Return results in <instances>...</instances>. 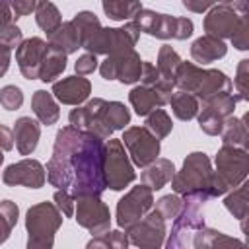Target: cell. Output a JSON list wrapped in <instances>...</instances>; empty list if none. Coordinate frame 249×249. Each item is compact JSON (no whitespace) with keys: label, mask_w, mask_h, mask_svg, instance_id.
<instances>
[{"label":"cell","mask_w":249,"mask_h":249,"mask_svg":"<svg viewBox=\"0 0 249 249\" xmlns=\"http://www.w3.org/2000/svg\"><path fill=\"white\" fill-rule=\"evenodd\" d=\"M103 163V138L68 124L54 136L53 156L47 163V179L53 187L68 191L74 198L101 195L107 189Z\"/></svg>","instance_id":"cell-1"},{"label":"cell","mask_w":249,"mask_h":249,"mask_svg":"<svg viewBox=\"0 0 249 249\" xmlns=\"http://www.w3.org/2000/svg\"><path fill=\"white\" fill-rule=\"evenodd\" d=\"M171 189L179 196H191L202 202L226 195L224 187L218 185L212 163L204 152H191L185 158L183 167L171 177Z\"/></svg>","instance_id":"cell-2"},{"label":"cell","mask_w":249,"mask_h":249,"mask_svg":"<svg viewBox=\"0 0 249 249\" xmlns=\"http://www.w3.org/2000/svg\"><path fill=\"white\" fill-rule=\"evenodd\" d=\"M62 226V212L54 202L33 204L25 214L27 249H51L54 245V233Z\"/></svg>","instance_id":"cell-3"},{"label":"cell","mask_w":249,"mask_h":249,"mask_svg":"<svg viewBox=\"0 0 249 249\" xmlns=\"http://www.w3.org/2000/svg\"><path fill=\"white\" fill-rule=\"evenodd\" d=\"M132 23L140 29V33H148L152 37L158 39H187L193 35V21L189 18H179V16H169V14H160L148 8H140L134 18Z\"/></svg>","instance_id":"cell-4"},{"label":"cell","mask_w":249,"mask_h":249,"mask_svg":"<svg viewBox=\"0 0 249 249\" xmlns=\"http://www.w3.org/2000/svg\"><path fill=\"white\" fill-rule=\"evenodd\" d=\"M140 39V29L128 21L123 27H99L93 35H89L82 49L91 54H111V53H124L134 49Z\"/></svg>","instance_id":"cell-5"},{"label":"cell","mask_w":249,"mask_h":249,"mask_svg":"<svg viewBox=\"0 0 249 249\" xmlns=\"http://www.w3.org/2000/svg\"><path fill=\"white\" fill-rule=\"evenodd\" d=\"M103 171H105V183L111 191H123L136 179L134 163L124 152V144L121 140L109 138V142L105 144Z\"/></svg>","instance_id":"cell-6"},{"label":"cell","mask_w":249,"mask_h":249,"mask_svg":"<svg viewBox=\"0 0 249 249\" xmlns=\"http://www.w3.org/2000/svg\"><path fill=\"white\" fill-rule=\"evenodd\" d=\"M181 198H183V206H181L179 214L173 218V228H171V233H169L167 241H163L169 249L189 245V237L198 228L204 226L202 206L206 202H202L198 198H191V196H181Z\"/></svg>","instance_id":"cell-7"},{"label":"cell","mask_w":249,"mask_h":249,"mask_svg":"<svg viewBox=\"0 0 249 249\" xmlns=\"http://www.w3.org/2000/svg\"><path fill=\"white\" fill-rule=\"evenodd\" d=\"M216 175L224 181L228 189L237 187L245 181L249 171V154L245 148L224 144L216 154Z\"/></svg>","instance_id":"cell-8"},{"label":"cell","mask_w":249,"mask_h":249,"mask_svg":"<svg viewBox=\"0 0 249 249\" xmlns=\"http://www.w3.org/2000/svg\"><path fill=\"white\" fill-rule=\"evenodd\" d=\"M105 105H107V101L101 99V97H93L82 107L76 105V109H72L70 115H68L70 124L80 128V130L91 132V134H95L103 140H109L111 134H113V128L107 124Z\"/></svg>","instance_id":"cell-9"},{"label":"cell","mask_w":249,"mask_h":249,"mask_svg":"<svg viewBox=\"0 0 249 249\" xmlns=\"http://www.w3.org/2000/svg\"><path fill=\"white\" fill-rule=\"evenodd\" d=\"M74 216H76L78 226L86 228L91 235H99V233L107 231L111 226L109 206L99 198V195L76 196Z\"/></svg>","instance_id":"cell-10"},{"label":"cell","mask_w":249,"mask_h":249,"mask_svg":"<svg viewBox=\"0 0 249 249\" xmlns=\"http://www.w3.org/2000/svg\"><path fill=\"white\" fill-rule=\"evenodd\" d=\"M128 235V241L136 247H146V249H158L163 245L167 230H165V220L163 216L154 208H150L138 222H134L130 228L124 230Z\"/></svg>","instance_id":"cell-11"},{"label":"cell","mask_w":249,"mask_h":249,"mask_svg":"<svg viewBox=\"0 0 249 249\" xmlns=\"http://www.w3.org/2000/svg\"><path fill=\"white\" fill-rule=\"evenodd\" d=\"M99 72L105 80H119L121 84H136L142 74L140 54L134 49L124 53H111L99 64Z\"/></svg>","instance_id":"cell-12"},{"label":"cell","mask_w":249,"mask_h":249,"mask_svg":"<svg viewBox=\"0 0 249 249\" xmlns=\"http://www.w3.org/2000/svg\"><path fill=\"white\" fill-rule=\"evenodd\" d=\"M121 142L126 146L132 163L138 167H146L160 156V138L154 136L146 126L126 128Z\"/></svg>","instance_id":"cell-13"},{"label":"cell","mask_w":249,"mask_h":249,"mask_svg":"<svg viewBox=\"0 0 249 249\" xmlns=\"http://www.w3.org/2000/svg\"><path fill=\"white\" fill-rule=\"evenodd\" d=\"M154 206V195L152 189L144 183L138 187H132L119 202H117V224L121 230L130 228L134 222H138L150 208Z\"/></svg>","instance_id":"cell-14"},{"label":"cell","mask_w":249,"mask_h":249,"mask_svg":"<svg viewBox=\"0 0 249 249\" xmlns=\"http://www.w3.org/2000/svg\"><path fill=\"white\" fill-rule=\"evenodd\" d=\"M2 181L10 187L23 185L29 189H41L47 181V169L43 167L41 161L25 158L21 161L10 163L2 173Z\"/></svg>","instance_id":"cell-15"},{"label":"cell","mask_w":249,"mask_h":249,"mask_svg":"<svg viewBox=\"0 0 249 249\" xmlns=\"http://www.w3.org/2000/svg\"><path fill=\"white\" fill-rule=\"evenodd\" d=\"M245 19L247 16L237 14L230 4H218L210 8L204 18V31L206 35H214L218 39H231Z\"/></svg>","instance_id":"cell-16"},{"label":"cell","mask_w":249,"mask_h":249,"mask_svg":"<svg viewBox=\"0 0 249 249\" xmlns=\"http://www.w3.org/2000/svg\"><path fill=\"white\" fill-rule=\"evenodd\" d=\"M49 53V43L41 37L23 39L16 51V62L19 72L27 80H39V68Z\"/></svg>","instance_id":"cell-17"},{"label":"cell","mask_w":249,"mask_h":249,"mask_svg":"<svg viewBox=\"0 0 249 249\" xmlns=\"http://www.w3.org/2000/svg\"><path fill=\"white\" fill-rule=\"evenodd\" d=\"M91 93V84L88 78L78 76H66L53 84V95L62 105H80L84 103Z\"/></svg>","instance_id":"cell-18"},{"label":"cell","mask_w":249,"mask_h":249,"mask_svg":"<svg viewBox=\"0 0 249 249\" xmlns=\"http://www.w3.org/2000/svg\"><path fill=\"white\" fill-rule=\"evenodd\" d=\"M14 140H16V148L21 156H31L39 144V136H41V126L35 119L31 117H19L14 124Z\"/></svg>","instance_id":"cell-19"},{"label":"cell","mask_w":249,"mask_h":249,"mask_svg":"<svg viewBox=\"0 0 249 249\" xmlns=\"http://www.w3.org/2000/svg\"><path fill=\"white\" fill-rule=\"evenodd\" d=\"M226 53H228V45L224 43V39H218L214 35H202L191 45V56L195 62L200 64H208L218 58H224Z\"/></svg>","instance_id":"cell-20"},{"label":"cell","mask_w":249,"mask_h":249,"mask_svg":"<svg viewBox=\"0 0 249 249\" xmlns=\"http://www.w3.org/2000/svg\"><path fill=\"white\" fill-rule=\"evenodd\" d=\"M231 91V80L216 68H204V76L200 80V86L195 91V97L200 101H206L214 95L220 93H230Z\"/></svg>","instance_id":"cell-21"},{"label":"cell","mask_w":249,"mask_h":249,"mask_svg":"<svg viewBox=\"0 0 249 249\" xmlns=\"http://www.w3.org/2000/svg\"><path fill=\"white\" fill-rule=\"evenodd\" d=\"M173 173H175V165L171 160L156 158L152 163H148L144 167V171L140 173V181L146 187H150L152 191H160L171 181Z\"/></svg>","instance_id":"cell-22"},{"label":"cell","mask_w":249,"mask_h":249,"mask_svg":"<svg viewBox=\"0 0 249 249\" xmlns=\"http://www.w3.org/2000/svg\"><path fill=\"white\" fill-rule=\"evenodd\" d=\"M47 43L54 51H60L64 54H72L80 49V35H78L72 21H62L53 33L47 35Z\"/></svg>","instance_id":"cell-23"},{"label":"cell","mask_w":249,"mask_h":249,"mask_svg":"<svg viewBox=\"0 0 249 249\" xmlns=\"http://www.w3.org/2000/svg\"><path fill=\"white\" fill-rule=\"evenodd\" d=\"M247 121H249V113H245L241 119L230 115L224 119V124H222V130H220V136H222V142L224 144H230V146H239V148H245L249 146V132H247Z\"/></svg>","instance_id":"cell-24"},{"label":"cell","mask_w":249,"mask_h":249,"mask_svg":"<svg viewBox=\"0 0 249 249\" xmlns=\"http://www.w3.org/2000/svg\"><path fill=\"white\" fill-rule=\"evenodd\" d=\"M31 109L35 113V117L39 119L41 124H54L60 117V109L58 103L54 101L53 93L45 91V89H37L31 97Z\"/></svg>","instance_id":"cell-25"},{"label":"cell","mask_w":249,"mask_h":249,"mask_svg":"<svg viewBox=\"0 0 249 249\" xmlns=\"http://www.w3.org/2000/svg\"><path fill=\"white\" fill-rule=\"evenodd\" d=\"M191 243H193V247H196V249H200V247H233V245L245 247L243 241H239V239H235V237H228V235H224L222 231L212 230V228H206V226L198 228V230L193 233Z\"/></svg>","instance_id":"cell-26"},{"label":"cell","mask_w":249,"mask_h":249,"mask_svg":"<svg viewBox=\"0 0 249 249\" xmlns=\"http://www.w3.org/2000/svg\"><path fill=\"white\" fill-rule=\"evenodd\" d=\"M128 101H130L132 109L136 111V115H140V117H146L148 113H152L154 109L163 105L161 99L158 97V93L152 88H148V86L132 88L130 93H128Z\"/></svg>","instance_id":"cell-27"},{"label":"cell","mask_w":249,"mask_h":249,"mask_svg":"<svg viewBox=\"0 0 249 249\" xmlns=\"http://www.w3.org/2000/svg\"><path fill=\"white\" fill-rule=\"evenodd\" d=\"M169 105H171V111L173 115L179 119V121H191L196 117L200 105H198V99L189 93V91H173L171 97H169Z\"/></svg>","instance_id":"cell-28"},{"label":"cell","mask_w":249,"mask_h":249,"mask_svg":"<svg viewBox=\"0 0 249 249\" xmlns=\"http://www.w3.org/2000/svg\"><path fill=\"white\" fill-rule=\"evenodd\" d=\"M247 187H249V185H247L245 181H241V183L237 185V189H233V191L224 198V206L228 208V212H230L233 218L241 220L243 230H245V218H247V214H249Z\"/></svg>","instance_id":"cell-29"},{"label":"cell","mask_w":249,"mask_h":249,"mask_svg":"<svg viewBox=\"0 0 249 249\" xmlns=\"http://www.w3.org/2000/svg\"><path fill=\"white\" fill-rule=\"evenodd\" d=\"M101 4H103V12L107 14V18L115 21L132 19L134 14L142 8L140 0H101Z\"/></svg>","instance_id":"cell-30"},{"label":"cell","mask_w":249,"mask_h":249,"mask_svg":"<svg viewBox=\"0 0 249 249\" xmlns=\"http://www.w3.org/2000/svg\"><path fill=\"white\" fill-rule=\"evenodd\" d=\"M66 68V54L60 51H54L49 47V53L39 68V80L41 82H54V78H58Z\"/></svg>","instance_id":"cell-31"},{"label":"cell","mask_w":249,"mask_h":249,"mask_svg":"<svg viewBox=\"0 0 249 249\" xmlns=\"http://www.w3.org/2000/svg\"><path fill=\"white\" fill-rule=\"evenodd\" d=\"M179 64H181V56L177 54V51L173 47H169V45H163L160 49V53H158V64H156L160 76L163 80H167V82H173Z\"/></svg>","instance_id":"cell-32"},{"label":"cell","mask_w":249,"mask_h":249,"mask_svg":"<svg viewBox=\"0 0 249 249\" xmlns=\"http://www.w3.org/2000/svg\"><path fill=\"white\" fill-rule=\"evenodd\" d=\"M19 208L14 200H0V245L10 237L14 226L18 224Z\"/></svg>","instance_id":"cell-33"},{"label":"cell","mask_w":249,"mask_h":249,"mask_svg":"<svg viewBox=\"0 0 249 249\" xmlns=\"http://www.w3.org/2000/svg\"><path fill=\"white\" fill-rule=\"evenodd\" d=\"M35 21H37V25L49 35V33H53V31L62 23V16H60L58 8H56L53 2H45V4L35 12Z\"/></svg>","instance_id":"cell-34"},{"label":"cell","mask_w":249,"mask_h":249,"mask_svg":"<svg viewBox=\"0 0 249 249\" xmlns=\"http://www.w3.org/2000/svg\"><path fill=\"white\" fill-rule=\"evenodd\" d=\"M144 126H146L154 136H158V138L161 140V138H165V136L171 132L173 123H171L169 115H167L163 109L158 107V109H154L152 113L146 115V123H144Z\"/></svg>","instance_id":"cell-35"},{"label":"cell","mask_w":249,"mask_h":249,"mask_svg":"<svg viewBox=\"0 0 249 249\" xmlns=\"http://www.w3.org/2000/svg\"><path fill=\"white\" fill-rule=\"evenodd\" d=\"M128 235L123 230H113V231H103L99 235H93L88 241V247H113V249H126L128 247Z\"/></svg>","instance_id":"cell-36"},{"label":"cell","mask_w":249,"mask_h":249,"mask_svg":"<svg viewBox=\"0 0 249 249\" xmlns=\"http://www.w3.org/2000/svg\"><path fill=\"white\" fill-rule=\"evenodd\" d=\"M70 21L74 23V27L80 35V49H82V43L101 27V23L93 12H78Z\"/></svg>","instance_id":"cell-37"},{"label":"cell","mask_w":249,"mask_h":249,"mask_svg":"<svg viewBox=\"0 0 249 249\" xmlns=\"http://www.w3.org/2000/svg\"><path fill=\"white\" fill-rule=\"evenodd\" d=\"M105 119H107V124L115 132V130L124 128L130 123V111L121 101H107V105H105Z\"/></svg>","instance_id":"cell-38"},{"label":"cell","mask_w":249,"mask_h":249,"mask_svg":"<svg viewBox=\"0 0 249 249\" xmlns=\"http://www.w3.org/2000/svg\"><path fill=\"white\" fill-rule=\"evenodd\" d=\"M196 117H198V126L204 134H208V136H218L220 134L222 124H224V117H220L216 111H212L206 105H202V109H198Z\"/></svg>","instance_id":"cell-39"},{"label":"cell","mask_w":249,"mask_h":249,"mask_svg":"<svg viewBox=\"0 0 249 249\" xmlns=\"http://www.w3.org/2000/svg\"><path fill=\"white\" fill-rule=\"evenodd\" d=\"M183 206V198L175 193V195H163L158 202H156V210L163 216V220H173L179 210Z\"/></svg>","instance_id":"cell-40"},{"label":"cell","mask_w":249,"mask_h":249,"mask_svg":"<svg viewBox=\"0 0 249 249\" xmlns=\"http://www.w3.org/2000/svg\"><path fill=\"white\" fill-rule=\"evenodd\" d=\"M23 103V93L18 86H4L0 89V105L6 111H16Z\"/></svg>","instance_id":"cell-41"},{"label":"cell","mask_w":249,"mask_h":249,"mask_svg":"<svg viewBox=\"0 0 249 249\" xmlns=\"http://www.w3.org/2000/svg\"><path fill=\"white\" fill-rule=\"evenodd\" d=\"M247 82H249V60L243 58V60H239V66H237V72H235V80H233L241 101L249 99V86H247Z\"/></svg>","instance_id":"cell-42"},{"label":"cell","mask_w":249,"mask_h":249,"mask_svg":"<svg viewBox=\"0 0 249 249\" xmlns=\"http://www.w3.org/2000/svg\"><path fill=\"white\" fill-rule=\"evenodd\" d=\"M53 200H54L56 208L62 212V216H66V218L74 216V204H76V198H74V196H72L68 191H64V189H58V191L54 193Z\"/></svg>","instance_id":"cell-43"},{"label":"cell","mask_w":249,"mask_h":249,"mask_svg":"<svg viewBox=\"0 0 249 249\" xmlns=\"http://www.w3.org/2000/svg\"><path fill=\"white\" fill-rule=\"evenodd\" d=\"M45 2L49 0H12L10 6L16 18H23V16H29L31 12H37Z\"/></svg>","instance_id":"cell-44"},{"label":"cell","mask_w":249,"mask_h":249,"mask_svg":"<svg viewBox=\"0 0 249 249\" xmlns=\"http://www.w3.org/2000/svg\"><path fill=\"white\" fill-rule=\"evenodd\" d=\"M74 68H76V74H80V76L91 74V72L97 68V54L86 53V54L78 56V60H76V64H74Z\"/></svg>","instance_id":"cell-45"},{"label":"cell","mask_w":249,"mask_h":249,"mask_svg":"<svg viewBox=\"0 0 249 249\" xmlns=\"http://www.w3.org/2000/svg\"><path fill=\"white\" fill-rule=\"evenodd\" d=\"M21 41H23V35H21V29H19L16 23H10V25L2 31V35H0V43L8 45L10 49L19 47Z\"/></svg>","instance_id":"cell-46"},{"label":"cell","mask_w":249,"mask_h":249,"mask_svg":"<svg viewBox=\"0 0 249 249\" xmlns=\"http://www.w3.org/2000/svg\"><path fill=\"white\" fill-rule=\"evenodd\" d=\"M160 80H161V76H160L158 68H156L152 62H144V60H142V74H140V82H142V86L154 88Z\"/></svg>","instance_id":"cell-47"},{"label":"cell","mask_w":249,"mask_h":249,"mask_svg":"<svg viewBox=\"0 0 249 249\" xmlns=\"http://www.w3.org/2000/svg\"><path fill=\"white\" fill-rule=\"evenodd\" d=\"M230 41H231L233 47L239 49V51H247V49H249V25H247V19L239 25V29L233 33V37H231Z\"/></svg>","instance_id":"cell-48"},{"label":"cell","mask_w":249,"mask_h":249,"mask_svg":"<svg viewBox=\"0 0 249 249\" xmlns=\"http://www.w3.org/2000/svg\"><path fill=\"white\" fill-rule=\"evenodd\" d=\"M214 4H216V0H183V6L195 14H202V12L210 10Z\"/></svg>","instance_id":"cell-49"},{"label":"cell","mask_w":249,"mask_h":249,"mask_svg":"<svg viewBox=\"0 0 249 249\" xmlns=\"http://www.w3.org/2000/svg\"><path fill=\"white\" fill-rule=\"evenodd\" d=\"M0 148L4 152H8V150L14 148V130L10 126L2 124V123H0Z\"/></svg>","instance_id":"cell-50"},{"label":"cell","mask_w":249,"mask_h":249,"mask_svg":"<svg viewBox=\"0 0 249 249\" xmlns=\"http://www.w3.org/2000/svg\"><path fill=\"white\" fill-rule=\"evenodd\" d=\"M10 60H12V49L4 43H0V78L8 72L10 68Z\"/></svg>","instance_id":"cell-51"},{"label":"cell","mask_w":249,"mask_h":249,"mask_svg":"<svg viewBox=\"0 0 249 249\" xmlns=\"http://www.w3.org/2000/svg\"><path fill=\"white\" fill-rule=\"evenodd\" d=\"M12 8L8 6V2H0V35L2 31L12 23Z\"/></svg>","instance_id":"cell-52"},{"label":"cell","mask_w":249,"mask_h":249,"mask_svg":"<svg viewBox=\"0 0 249 249\" xmlns=\"http://www.w3.org/2000/svg\"><path fill=\"white\" fill-rule=\"evenodd\" d=\"M216 2H220V4H230V2H233V0H216Z\"/></svg>","instance_id":"cell-53"},{"label":"cell","mask_w":249,"mask_h":249,"mask_svg":"<svg viewBox=\"0 0 249 249\" xmlns=\"http://www.w3.org/2000/svg\"><path fill=\"white\" fill-rule=\"evenodd\" d=\"M4 161V154H2V148H0V163Z\"/></svg>","instance_id":"cell-54"},{"label":"cell","mask_w":249,"mask_h":249,"mask_svg":"<svg viewBox=\"0 0 249 249\" xmlns=\"http://www.w3.org/2000/svg\"><path fill=\"white\" fill-rule=\"evenodd\" d=\"M0 2H12V0H0Z\"/></svg>","instance_id":"cell-55"}]
</instances>
